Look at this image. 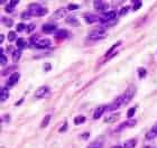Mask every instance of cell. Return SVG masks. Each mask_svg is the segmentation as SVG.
I'll use <instances>...</instances> for the list:
<instances>
[{"label": "cell", "mask_w": 157, "mask_h": 148, "mask_svg": "<svg viewBox=\"0 0 157 148\" xmlns=\"http://www.w3.org/2000/svg\"><path fill=\"white\" fill-rule=\"evenodd\" d=\"M51 68V65H50V64H47V65H46V68H46V71H47V70H48V68Z\"/></svg>", "instance_id": "7bdbcfd3"}, {"label": "cell", "mask_w": 157, "mask_h": 148, "mask_svg": "<svg viewBox=\"0 0 157 148\" xmlns=\"http://www.w3.org/2000/svg\"><path fill=\"white\" fill-rule=\"evenodd\" d=\"M21 56V50H16V51H14L13 53V61L14 63H17L19 59H20Z\"/></svg>", "instance_id": "603a6c76"}, {"label": "cell", "mask_w": 157, "mask_h": 148, "mask_svg": "<svg viewBox=\"0 0 157 148\" xmlns=\"http://www.w3.org/2000/svg\"><path fill=\"white\" fill-rule=\"evenodd\" d=\"M156 137H157V125H154L153 127L147 131L145 138H146V140H153V139H155Z\"/></svg>", "instance_id": "9c48e42d"}, {"label": "cell", "mask_w": 157, "mask_h": 148, "mask_svg": "<svg viewBox=\"0 0 157 148\" xmlns=\"http://www.w3.org/2000/svg\"><path fill=\"white\" fill-rule=\"evenodd\" d=\"M26 27H27V26H26L25 24L19 23L17 25V27H16V30H17V32H23V30H26Z\"/></svg>", "instance_id": "4dcf8cb0"}, {"label": "cell", "mask_w": 157, "mask_h": 148, "mask_svg": "<svg viewBox=\"0 0 157 148\" xmlns=\"http://www.w3.org/2000/svg\"><path fill=\"white\" fill-rule=\"evenodd\" d=\"M51 118H52L51 114H46V116L44 117V119L42 120V122H41V128L47 127V125H48L50 121H51Z\"/></svg>", "instance_id": "7402d4cb"}, {"label": "cell", "mask_w": 157, "mask_h": 148, "mask_svg": "<svg viewBox=\"0 0 157 148\" xmlns=\"http://www.w3.org/2000/svg\"><path fill=\"white\" fill-rule=\"evenodd\" d=\"M65 14H66V9L64 8V7H61V8L56 9L54 14L52 15V18L53 19H59V18H62L65 16Z\"/></svg>", "instance_id": "8fae6325"}, {"label": "cell", "mask_w": 157, "mask_h": 148, "mask_svg": "<svg viewBox=\"0 0 157 148\" xmlns=\"http://www.w3.org/2000/svg\"><path fill=\"white\" fill-rule=\"evenodd\" d=\"M0 63H1V65H6V64L8 63L7 56H5L4 54H1V55H0Z\"/></svg>", "instance_id": "1f68e13d"}, {"label": "cell", "mask_w": 157, "mask_h": 148, "mask_svg": "<svg viewBox=\"0 0 157 148\" xmlns=\"http://www.w3.org/2000/svg\"><path fill=\"white\" fill-rule=\"evenodd\" d=\"M51 46V41L48 39V38H43L41 41L37 42V44L35 45V47H37V48H41V50H44V48H47V47Z\"/></svg>", "instance_id": "30bf717a"}, {"label": "cell", "mask_w": 157, "mask_h": 148, "mask_svg": "<svg viewBox=\"0 0 157 148\" xmlns=\"http://www.w3.org/2000/svg\"><path fill=\"white\" fill-rule=\"evenodd\" d=\"M93 6L94 8L97 9V10H100V11H104L107 8H108V6L109 5L104 2V1H101V0H97V1H94L93 2Z\"/></svg>", "instance_id": "4fadbf2b"}, {"label": "cell", "mask_w": 157, "mask_h": 148, "mask_svg": "<svg viewBox=\"0 0 157 148\" xmlns=\"http://www.w3.org/2000/svg\"><path fill=\"white\" fill-rule=\"evenodd\" d=\"M4 39H5V35H4V34H1V35H0V43L4 42Z\"/></svg>", "instance_id": "60d3db41"}, {"label": "cell", "mask_w": 157, "mask_h": 148, "mask_svg": "<svg viewBox=\"0 0 157 148\" xmlns=\"http://www.w3.org/2000/svg\"><path fill=\"white\" fill-rule=\"evenodd\" d=\"M135 93H136V86H135V85H130V86L126 90V92L123 93V103H125V106L131 101V99L134 98Z\"/></svg>", "instance_id": "3957f363"}, {"label": "cell", "mask_w": 157, "mask_h": 148, "mask_svg": "<svg viewBox=\"0 0 157 148\" xmlns=\"http://www.w3.org/2000/svg\"><path fill=\"white\" fill-rule=\"evenodd\" d=\"M35 29V24H29V25L26 27V32L27 33H32Z\"/></svg>", "instance_id": "d6a6232c"}, {"label": "cell", "mask_w": 157, "mask_h": 148, "mask_svg": "<svg viewBox=\"0 0 157 148\" xmlns=\"http://www.w3.org/2000/svg\"><path fill=\"white\" fill-rule=\"evenodd\" d=\"M19 77H20V74L18 72H14L11 75L9 76L8 81H7V88H10V86H14V85L16 84L18 82V80H19Z\"/></svg>", "instance_id": "52a82bcc"}, {"label": "cell", "mask_w": 157, "mask_h": 148, "mask_svg": "<svg viewBox=\"0 0 157 148\" xmlns=\"http://www.w3.org/2000/svg\"><path fill=\"white\" fill-rule=\"evenodd\" d=\"M101 144L100 143H92V144H90V146L88 148H101Z\"/></svg>", "instance_id": "d590c367"}, {"label": "cell", "mask_w": 157, "mask_h": 148, "mask_svg": "<svg viewBox=\"0 0 157 148\" xmlns=\"http://www.w3.org/2000/svg\"><path fill=\"white\" fill-rule=\"evenodd\" d=\"M120 44H121V41H118V42L116 43V44H113V45L111 46L110 50H109V51H108V52H107V53H106V55H107V56H109V55H111L112 53H115V52H113V51H115L116 48H117V47H118L119 45H120Z\"/></svg>", "instance_id": "cb8c5ba5"}, {"label": "cell", "mask_w": 157, "mask_h": 148, "mask_svg": "<svg viewBox=\"0 0 157 148\" xmlns=\"http://www.w3.org/2000/svg\"><path fill=\"white\" fill-rule=\"evenodd\" d=\"M66 23H70V24H77V18L75 17H68V19H66Z\"/></svg>", "instance_id": "e575fe53"}, {"label": "cell", "mask_w": 157, "mask_h": 148, "mask_svg": "<svg viewBox=\"0 0 157 148\" xmlns=\"http://www.w3.org/2000/svg\"><path fill=\"white\" fill-rule=\"evenodd\" d=\"M42 30L46 34H50L52 32L56 30V25L55 24H52V23H46L42 26Z\"/></svg>", "instance_id": "7c38bea8"}, {"label": "cell", "mask_w": 157, "mask_h": 148, "mask_svg": "<svg viewBox=\"0 0 157 148\" xmlns=\"http://www.w3.org/2000/svg\"><path fill=\"white\" fill-rule=\"evenodd\" d=\"M68 10H75V9H79V5H77V4H68Z\"/></svg>", "instance_id": "836d02e7"}, {"label": "cell", "mask_w": 157, "mask_h": 148, "mask_svg": "<svg viewBox=\"0 0 157 148\" xmlns=\"http://www.w3.org/2000/svg\"><path fill=\"white\" fill-rule=\"evenodd\" d=\"M135 2V6H134V10L136 11V10H138V8H139L140 6H141V1H134Z\"/></svg>", "instance_id": "74e56055"}, {"label": "cell", "mask_w": 157, "mask_h": 148, "mask_svg": "<svg viewBox=\"0 0 157 148\" xmlns=\"http://www.w3.org/2000/svg\"><path fill=\"white\" fill-rule=\"evenodd\" d=\"M135 112H136V107H132V108H130V109L128 110L127 117H128L129 119H131L132 117H134V114H135Z\"/></svg>", "instance_id": "f1b7e54d"}, {"label": "cell", "mask_w": 157, "mask_h": 148, "mask_svg": "<svg viewBox=\"0 0 157 148\" xmlns=\"http://www.w3.org/2000/svg\"><path fill=\"white\" fill-rule=\"evenodd\" d=\"M28 11L30 13L32 16H44L48 13L47 8L45 7H42L39 4H30L29 7H28Z\"/></svg>", "instance_id": "6da1fadb"}, {"label": "cell", "mask_w": 157, "mask_h": 148, "mask_svg": "<svg viewBox=\"0 0 157 148\" xmlns=\"http://www.w3.org/2000/svg\"><path fill=\"white\" fill-rule=\"evenodd\" d=\"M54 36H55V38H57V39H64V38H66L68 36V32L65 29H59L56 32Z\"/></svg>", "instance_id": "d6986e66"}, {"label": "cell", "mask_w": 157, "mask_h": 148, "mask_svg": "<svg viewBox=\"0 0 157 148\" xmlns=\"http://www.w3.org/2000/svg\"><path fill=\"white\" fill-rule=\"evenodd\" d=\"M128 10H129V7H128V6H125V7H122V8H121V10H120V13H119V14L122 16V15H125V14H127Z\"/></svg>", "instance_id": "8d00e7d4"}, {"label": "cell", "mask_w": 157, "mask_h": 148, "mask_svg": "<svg viewBox=\"0 0 157 148\" xmlns=\"http://www.w3.org/2000/svg\"><path fill=\"white\" fill-rule=\"evenodd\" d=\"M125 106V103H123V94H121V95H119L118 98H116L115 101H112L108 106V110L110 111H113V110H117V109H119V108H121V107Z\"/></svg>", "instance_id": "277c9868"}, {"label": "cell", "mask_w": 157, "mask_h": 148, "mask_svg": "<svg viewBox=\"0 0 157 148\" xmlns=\"http://www.w3.org/2000/svg\"><path fill=\"white\" fill-rule=\"evenodd\" d=\"M17 47L18 50H23V48H26L27 47V42L25 41V38H18L17 39Z\"/></svg>", "instance_id": "44dd1931"}, {"label": "cell", "mask_w": 157, "mask_h": 148, "mask_svg": "<svg viewBox=\"0 0 157 148\" xmlns=\"http://www.w3.org/2000/svg\"><path fill=\"white\" fill-rule=\"evenodd\" d=\"M8 98H9L8 88H1V90H0V100H1V102H5Z\"/></svg>", "instance_id": "ac0fdd59"}, {"label": "cell", "mask_w": 157, "mask_h": 148, "mask_svg": "<svg viewBox=\"0 0 157 148\" xmlns=\"http://www.w3.org/2000/svg\"><path fill=\"white\" fill-rule=\"evenodd\" d=\"M16 37H17V35H16V32L11 30V32H9V33H8V39H9V42H14V41L16 39Z\"/></svg>", "instance_id": "4316f807"}, {"label": "cell", "mask_w": 157, "mask_h": 148, "mask_svg": "<svg viewBox=\"0 0 157 148\" xmlns=\"http://www.w3.org/2000/svg\"><path fill=\"white\" fill-rule=\"evenodd\" d=\"M18 4H19V1H18V0H11V1H9L8 4L6 5V8H5V10H6L7 13H13L15 6L18 5Z\"/></svg>", "instance_id": "e0dca14e"}, {"label": "cell", "mask_w": 157, "mask_h": 148, "mask_svg": "<svg viewBox=\"0 0 157 148\" xmlns=\"http://www.w3.org/2000/svg\"><path fill=\"white\" fill-rule=\"evenodd\" d=\"M107 109H108V106H100V107H98V108L95 109V111H94V113H93V119H99L102 116V114L104 113V111H106Z\"/></svg>", "instance_id": "5bb4252c"}, {"label": "cell", "mask_w": 157, "mask_h": 148, "mask_svg": "<svg viewBox=\"0 0 157 148\" xmlns=\"http://www.w3.org/2000/svg\"><path fill=\"white\" fill-rule=\"evenodd\" d=\"M33 16L30 15V13L28 11V10H26V11H24V13H21L20 15V18L21 19H29V18H32Z\"/></svg>", "instance_id": "83f0119b"}, {"label": "cell", "mask_w": 157, "mask_h": 148, "mask_svg": "<svg viewBox=\"0 0 157 148\" xmlns=\"http://www.w3.org/2000/svg\"><path fill=\"white\" fill-rule=\"evenodd\" d=\"M84 121H85V117H84V116H82V114H80V116H77V117H75V118H74V123H75V125L83 123Z\"/></svg>", "instance_id": "d4e9b609"}, {"label": "cell", "mask_w": 157, "mask_h": 148, "mask_svg": "<svg viewBox=\"0 0 157 148\" xmlns=\"http://www.w3.org/2000/svg\"><path fill=\"white\" fill-rule=\"evenodd\" d=\"M137 144V140L135 138H131V139H128L125 144H123V148H135Z\"/></svg>", "instance_id": "ffe728a7"}, {"label": "cell", "mask_w": 157, "mask_h": 148, "mask_svg": "<svg viewBox=\"0 0 157 148\" xmlns=\"http://www.w3.org/2000/svg\"><path fill=\"white\" fill-rule=\"evenodd\" d=\"M119 117H120V113H119V112L112 113V114H110V116H108V117L104 118V122H108V123L115 122V121H117V120L119 119Z\"/></svg>", "instance_id": "2e32d148"}, {"label": "cell", "mask_w": 157, "mask_h": 148, "mask_svg": "<svg viewBox=\"0 0 157 148\" xmlns=\"http://www.w3.org/2000/svg\"><path fill=\"white\" fill-rule=\"evenodd\" d=\"M110 148H122V146H120V145H115V146H112Z\"/></svg>", "instance_id": "b9f144b4"}, {"label": "cell", "mask_w": 157, "mask_h": 148, "mask_svg": "<svg viewBox=\"0 0 157 148\" xmlns=\"http://www.w3.org/2000/svg\"><path fill=\"white\" fill-rule=\"evenodd\" d=\"M89 136H90L89 132H83V134L81 135V138H83V139H88V138H89Z\"/></svg>", "instance_id": "ab89813d"}, {"label": "cell", "mask_w": 157, "mask_h": 148, "mask_svg": "<svg viewBox=\"0 0 157 148\" xmlns=\"http://www.w3.org/2000/svg\"><path fill=\"white\" fill-rule=\"evenodd\" d=\"M116 17H117V13L115 10H110V11H104L102 14L101 16L99 17V20L101 23H108L110 20H113Z\"/></svg>", "instance_id": "5b68a950"}, {"label": "cell", "mask_w": 157, "mask_h": 148, "mask_svg": "<svg viewBox=\"0 0 157 148\" xmlns=\"http://www.w3.org/2000/svg\"><path fill=\"white\" fill-rule=\"evenodd\" d=\"M136 123H137V121L135 120V119H129V120H127V121L120 123V125H119V127L116 129V131H120V130H122V129H125V128L134 127Z\"/></svg>", "instance_id": "ba28073f"}, {"label": "cell", "mask_w": 157, "mask_h": 148, "mask_svg": "<svg viewBox=\"0 0 157 148\" xmlns=\"http://www.w3.org/2000/svg\"><path fill=\"white\" fill-rule=\"evenodd\" d=\"M66 128H68V121H64L63 127H62V128H59V131H61V132H63V131L66 130Z\"/></svg>", "instance_id": "f35d334b"}, {"label": "cell", "mask_w": 157, "mask_h": 148, "mask_svg": "<svg viewBox=\"0 0 157 148\" xmlns=\"http://www.w3.org/2000/svg\"><path fill=\"white\" fill-rule=\"evenodd\" d=\"M146 73H147V71H146L145 68H138V75H139V77H145V76H146Z\"/></svg>", "instance_id": "f546056e"}, {"label": "cell", "mask_w": 157, "mask_h": 148, "mask_svg": "<svg viewBox=\"0 0 157 148\" xmlns=\"http://www.w3.org/2000/svg\"><path fill=\"white\" fill-rule=\"evenodd\" d=\"M48 91H50V89H48V86H46V85L39 86L38 89L35 91L34 97L36 98V99H42V98H44L47 93H48Z\"/></svg>", "instance_id": "8992f818"}, {"label": "cell", "mask_w": 157, "mask_h": 148, "mask_svg": "<svg viewBox=\"0 0 157 148\" xmlns=\"http://www.w3.org/2000/svg\"><path fill=\"white\" fill-rule=\"evenodd\" d=\"M84 20L88 23V24H93V23H95L97 20H99V17L98 16H95V15H93V14H86L84 16Z\"/></svg>", "instance_id": "9a60e30c"}, {"label": "cell", "mask_w": 157, "mask_h": 148, "mask_svg": "<svg viewBox=\"0 0 157 148\" xmlns=\"http://www.w3.org/2000/svg\"><path fill=\"white\" fill-rule=\"evenodd\" d=\"M1 20H2V23H4L5 25L7 26V27H11V26H13V20H11L10 18H8V17H1Z\"/></svg>", "instance_id": "484cf974"}, {"label": "cell", "mask_w": 157, "mask_h": 148, "mask_svg": "<svg viewBox=\"0 0 157 148\" xmlns=\"http://www.w3.org/2000/svg\"><path fill=\"white\" fill-rule=\"evenodd\" d=\"M90 38L91 39H102L107 36L106 29L102 28V27H99V28H95V29L91 30L90 32Z\"/></svg>", "instance_id": "7a4b0ae2"}]
</instances>
